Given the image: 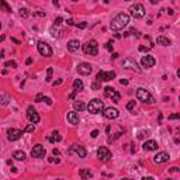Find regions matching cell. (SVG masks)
Returning <instances> with one entry per match:
<instances>
[{"mask_svg": "<svg viewBox=\"0 0 180 180\" xmlns=\"http://www.w3.org/2000/svg\"><path fill=\"white\" fill-rule=\"evenodd\" d=\"M128 23H129V16L125 14V13H120L111 20L110 28L113 31H118V30H123L125 25H128Z\"/></svg>", "mask_w": 180, "mask_h": 180, "instance_id": "1", "label": "cell"}, {"mask_svg": "<svg viewBox=\"0 0 180 180\" xmlns=\"http://www.w3.org/2000/svg\"><path fill=\"white\" fill-rule=\"evenodd\" d=\"M82 49H83V52L86 55H90V56H96L97 53H99V44L96 40H90V41H87L86 44L82 45Z\"/></svg>", "mask_w": 180, "mask_h": 180, "instance_id": "2", "label": "cell"}, {"mask_svg": "<svg viewBox=\"0 0 180 180\" xmlns=\"http://www.w3.org/2000/svg\"><path fill=\"white\" fill-rule=\"evenodd\" d=\"M86 108H87V111H89L90 114H100V113H103V110H104V103H103L101 100H99V99H93Z\"/></svg>", "mask_w": 180, "mask_h": 180, "instance_id": "3", "label": "cell"}, {"mask_svg": "<svg viewBox=\"0 0 180 180\" xmlns=\"http://www.w3.org/2000/svg\"><path fill=\"white\" fill-rule=\"evenodd\" d=\"M137 99L139 101H142V103H149V104H153V103H155L153 96L146 89H142V87L137 89Z\"/></svg>", "mask_w": 180, "mask_h": 180, "instance_id": "4", "label": "cell"}, {"mask_svg": "<svg viewBox=\"0 0 180 180\" xmlns=\"http://www.w3.org/2000/svg\"><path fill=\"white\" fill-rule=\"evenodd\" d=\"M129 16L131 17H134V18H142L144 16H145V7L141 4V3H135V4H132L129 9Z\"/></svg>", "mask_w": 180, "mask_h": 180, "instance_id": "5", "label": "cell"}, {"mask_svg": "<svg viewBox=\"0 0 180 180\" xmlns=\"http://www.w3.org/2000/svg\"><path fill=\"white\" fill-rule=\"evenodd\" d=\"M116 77V72L114 70H110V72H106V70H99L97 75H96V80L99 82H110Z\"/></svg>", "mask_w": 180, "mask_h": 180, "instance_id": "6", "label": "cell"}, {"mask_svg": "<svg viewBox=\"0 0 180 180\" xmlns=\"http://www.w3.org/2000/svg\"><path fill=\"white\" fill-rule=\"evenodd\" d=\"M37 49H38V52L41 53L42 56H47V58L52 56V48H51L47 42H44V41H38V44H37Z\"/></svg>", "mask_w": 180, "mask_h": 180, "instance_id": "7", "label": "cell"}, {"mask_svg": "<svg viewBox=\"0 0 180 180\" xmlns=\"http://www.w3.org/2000/svg\"><path fill=\"white\" fill-rule=\"evenodd\" d=\"M104 94H106L107 99H110V100H113L114 103H118L120 100H121V96H120V93L117 92L114 87H110V86H107V87H104Z\"/></svg>", "mask_w": 180, "mask_h": 180, "instance_id": "8", "label": "cell"}, {"mask_svg": "<svg viewBox=\"0 0 180 180\" xmlns=\"http://www.w3.org/2000/svg\"><path fill=\"white\" fill-rule=\"evenodd\" d=\"M97 158L100 159L101 162H108L111 159V152L110 149L106 148V146H100L97 149Z\"/></svg>", "mask_w": 180, "mask_h": 180, "instance_id": "9", "label": "cell"}, {"mask_svg": "<svg viewBox=\"0 0 180 180\" xmlns=\"http://www.w3.org/2000/svg\"><path fill=\"white\" fill-rule=\"evenodd\" d=\"M27 118L30 120V123H32V124H38L40 123V116H38V113L35 111V108L32 106H30L28 108H27Z\"/></svg>", "mask_w": 180, "mask_h": 180, "instance_id": "10", "label": "cell"}, {"mask_svg": "<svg viewBox=\"0 0 180 180\" xmlns=\"http://www.w3.org/2000/svg\"><path fill=\"white\" fill-rule=\"evenodd\" d=\"M123 66L125 68V69H131V70H135V72H141V68L138 66V64L135 62V59H132V58H127L124 62H123Z\"/></svg>", "mask_w": 180, "mask_h": 180, "instance_id": "11", "label": "cell"}, {"mask_svg": "<svg viewBox=\"0 0 180 180\" xmlns=\"http://www.w3.org/2000/svg\"><path fill=\"white\" fill-rule=\"evenodd\" d=\"M76 153L79 158H86V155H87V152H86V149L83 146H80V145H72L70 149L68 151V153L69 155H72V153Z\"/></svg>", "mask_w": 180, "mask_h": 180, "instance_id": "12", "label": "cell"}, {"mask_svg": "<svg viewBox=\"0 0 180 180\" xmlns=\"http://www.w3.org/2000/svg\"><path fill=\"white\" fill-rule=\"evenodd\" d=\"M155 64H156V59H155L152 55H145V56H142V59H141V65H142V68H145V69L152 68Z\"/></svg>", "mask_w": 180, "mask_h": 180, "instance_id": "13", "label": "cell"}, {"mask_svg": "<svg viewBox=\"0 0 180 180\" xmlns=\"http://www.w3.org/2000/svg\"><path fill=\"white\" fill-rule=\"evenodd\" d=\"M92 70H93V68H92V65L87 64V62H82V64L77 65V72L79 75H83V76H87V75L92 73Z\"/></svg>", "mask_w": 180, "mask_h": 180, "instance_id": "14", "label": "cell"}, {"mask_svg": "<svg viewBox=\"0 0 180 180\" xmlns=\"http://www.w3.org/2000/svg\"><path fill=\"white\" fill-rule=\"evenodd\" d=\"M24 134L21 129H16V128H10V129H7V139L9 141H17V139H20L21 135Z\"/></svg>", "mask_w": 180, "mask_h": 180, "instance_id": "15", "label": "cell"}, {"mask_svg": "<svg viewBox=\"0 0 180 180\" xmlns=\"http://www.w3.org/2000/svg\"><path fill=\"white\" fill-rule=\"evenodd\" d=\"M45 152H47V151H45V148H44L42 145H41V144H37L31 151V156L32 158H37V159L44 158V156H45Z\"/></svg>", "mask_w": 180, "mask_h": 180, "instance_id": "16", "label": "cell"}, {"mask_svg": "<svg viewBox=\"0 0 180 180\" xmlns=\"http://www.w3.org/2000/svg\"><path fill=\"white\" fill-rule=\"evenodd\" d=\"M103 116L106 117L107 120H114L120 116V111L117 108H113V107H108V108H104L103 110Z\"/></svg>", "mask_w": 180, "mask_h": 180, "instance_id": "17", "label": "cell"}, {"mask_svg": "<svg viewBox=\"0 0 180 180\" xmlns=\"http://www.w3.org/2000/svg\"><path fill=\"white\" fill-rule=\"evenodd\" d=\"M169 159H170V156L168 152H159V153H156V155L153 156V162L160 165V163H166Z\"/></svg>", "mask_w": 180, "mask_h": 180, "instance_id": "18", "label": "cell"}, {"mask_svg": "<svg viewBox=\"0 0 180 180\" xmlns=\"http://www.w3.org/2000/svg\"><path fill=\"white\" fill-rule=\"evenodd\" d=\"M66 120H68L69 124H72V125H77L79 121H80V117H79V114H77L76 111H69L68 116H66Z\"/></svg>", "mask_w": 180, "mask_h": 180, "instance_id": "19", "label": "cell"}, {"mask_svg": "<svg viewBox=\"0 0 180 180\" xmlns=\"http://www.w3.org/2000/svg\"><path fill=\"white\" fill-rule=\"evenodd\" d=\"M142 146H144L145 151H156V149H158V142L153 141V139H149L146 142H144Z\"/></svg>", "mask_w": 180, "mask_h": 180, "instance_id": "20", "label": "cell"}, {"mask_svg": "<svg viewBox=\"0 0 180 180\" xmlns=\"http://www.w3.org/2000/svg\"><path fill=\"white\" fill-rule=\"evenodd\" d=\"M79 48H80V42H79V40H70V41L68 42V49H69L70 52H76V51H79Z\"/></svg>", "mask_w": 180, "mask_h": 180, "instance_id": "21", "label": "cell"}, {"mask_svg": "<svg viewBox=\"0 0 180 180\" xmlns=\"http://www.w3.org/2000/svg\"><path fill=\"white\" fill-rule=\"evenodd\" d=\"M49 32H51V35H52L53 38H59L61 34H62V30L59 28V25H55V24H53L52 27H51V30H49Z\"/></svg>", "mask_w": 180, "mask_h": 180, "instance_id": "22", "label": "cell"}, {"mask_svg": "<svg viewBox=\"0 0 180 180\" xmlns=\"http://www.w3.org/2000/svg\"><path fill=\"white\" fill-rule=\"evenodd\" d=\"M156 42H158V45H163V47H169L170 44H172L169 38H166V37H163V35H160V37L156 38Z\"/></svg>", "mask_w": 180, "mask_h": 180, "instance_id": "23", "label": "cell"}, {"mask_svg": "<svg viewBox=\"0 0 180 180\" xmlns=\"http://www.w3.org/2000/svg\"><path fill=\"white\" fill-rule=\"evenodd\" d=\"M0 10L6 11V13H11V7L6 3V0H0Z\"/></svg>", "mask_w": 180, "mask_h": 180, "instance_id": "24", "label": "cell"}, {"mask_svg": "<svg viewBox=\"0 0 180 180\" xmlns=\"http://www.w3.org/2000/svg\"><path fill=\"white\" fill-rule=\"evenodd\" d=\"M73 108L76 110V111H83V110H86V104L83 103V101H75Z\"/></svg>", "mask_w": 180, "mask_h": 180, "instance_id": "25", "label": "cell"}, {"mask_svg": "<svg viewBox=\"0 0 180 180\" xmlns=\"http://www.w3.org/2000/svg\"><path fill=\"white\" fill-rule=\"evenodd\" d=\"M13 158L17 159V160H24V159H25V152H23V151H16V152L13 153Z\"/></svg>", "mask_w": 180, "mask_h": 180, "instance_id": "26", "label": "cell"}, {"mask_svg": "<svg viewBox=\"0 0 180 180\" xmlns=\"http://www.w3.org/2000/svg\"><path fill=\"white\" fill-rule=\"evenodd\" d=\"M93 175H92V172H90V169H82L80 170V177L82 179H90Z\"/></svg>", "mask_w": 180, "mask_h": 180, "instance_id": "27", "label": "cell"}, {"mask_svg": "<svg viewBox=\"0 0 180 180\" xmlns=\"http://www.w3.org/2000/svg\"><path fill=\"white\" fill-rule=\"evenodd\" d=\"M73 87H75V90H77V92L83 90V82H82L80 79H76L73 82Z\"/></svg>", "mask_w": 180, "mask_h": 180, "instance_id": "28", "label": "cell"}, {"mask_svg": "<svg viewBox=\"0 0 180 180\" xmlns=\"http://www.w3.org/2000/svg\"><path fill=\"white\" fill-rule=\"evenodd\" d=\"M48 139H49V142H56V141H61V139H62V137H61V135H59L56 131H53V132H52V137H49Z\"/></svg>", "mask_w": 180, "mask_h": 180, "instance_id": "29", "label": "cell"}, {"mask_svg": "<svg viewBox=\"0 0 180 180\" xmlns=\"http://www.w3.org/2000/svg\"><path fill=\"white\" fill-rule=\"evenodd\" d=\"M52 73H53V69L52 68H48V69H47V77H45V82H51V79H52Z\"/></svg>", "mask_w": 180, "mask_h": 180, "instance_id": "30", "label": "cell"}, {"mask_svg": "<svg viewBox=\"0 0 180 180\" xmlns=\"http://www.w3.org/2000/svg\"><path fill=\"white\" fill-rule=\"evenodd\" d=\"M34 131H35V125H34L32 123L30 124V125H27V127L23 129V132H34Z\"/></svg>", "mask_w": 180, "mask_h": 180, "instance_id": "31", "label": "cell"}, {"mask_svg": "<svg viewBox=\"0 0 180 180\" xmlns=\"http://www.w3.org/2000/svg\"><path fill=\"white\" fill-rule=\"evenodd\" d=\"M4 66H6V68H10V69H16V68H17V64H16L14 61H7V62L4 64Z\"/></svg>", "mask_w": 180, "mask_h": 180, "instance_id": "32", "label": "cell"}, {"mask_svg": "<svg viewBox=\"0 0 180 180\" xmlns=\"http://www.w3.org/2000/svg\"><path fill=\"white\" fill-rule=\"evenodd\" d=\"M113 47H114V41L110 40V41L106 44V49L107 51H110V52H113Z\"/></svg>", "mask_w": 180, "mask_h": 180, "instance_id": "33", "label": "cell"}, {"mask_svg": "<svg viewBox=\"0 0 180 180\" xmlns=\"http://www.w3.org/2000/svg\"><path fill=\"white\" fill-rule=\"evenodd\" d=\"M20 16H21L23 18H27V17L30 16V13H28L27 9H20Z\"/></svg>", "mask_w": 180, "mask_h": 180, "instance_id": "34", "label": "cell"}, {"mask_svg": "<svg viewBox=\"0 0 180 180\" xmlns=\"http://www.w3.org/2000/svg\"><path fill=\"white\" fill-rule=\"evenodd\" d=\"M44 99H45V96L41 94V93H38L37 97H35V101H37V103H41V101H44Z\"/></svg>", "mask_w": 180, "mask_h": 180, "instance_id": "35", "label": "cell"}, {"mask_svg": "<svg viewBox=\"0 0 180 180\" xmlns=\"http://www.w3.org/2000/svg\"><path fill=\"white\" fill-rule=\"evenodd\" d=\"M134 107H135V101H134V100H131V101L127 103V110H132Z\"/></svg>", "mask_w": 180, "mask_h": 180, "instance_id": "36", "label": "cell"}, {"mask_svg": "<svg viewBox=\"0 0 180 180\" xmlns=\"http://www.w3.org/2000/svg\"><path fill=\"white\" fill-rule=\"evenodd\" d=\"M138 49H139L141 52H148L149 49H151V47H144V45H141V47H139Z\"/></svg>", "mask_w": 180, "mask_h": 180, "instance_id": "37", "label": "cell"}, {"mask_svg": "<svg viewBox=\"0 0 180 180\" xmlns=\"http://www.w3.org/2000/svg\"><path fill=\"white\" fill-rule=\"evenodd\" d=\"M32 14H34V16H38V17H45V13H44V11H41V10L34 11Z\"/></svg>", "mask_w": 180, "mask_h": 180, "instance_id": "38", "label": "cell"}, {"mask_svg": "<svg viewBox=\"0 0 180 180\" xmlns=\"http://www.w3.org/2000/svg\"><path fill=\"white\" fill-rule=\"evenodd\" d=\"M62 21H64V18H62V17H56V18H55V25H61Z\"/></svg>", "mask_w": 180, "mask_h": 180, "instance_id": "39", "label": "cell"}, {"mask_svg": "<svg viewBox=\"0 0 180 180\" xmlns=\"http://www.w3.org/2000/svg\"><path fill=\"white\" fill-rule=\"evenodd\" d=\"M92 87H93L94 90H99V89H100V85H99V80H96V82H93V83H92Z\"/></svg>", "mask_w": 180, "mask_h": 180, "instance_id": "40", "label": "cell"}, {"mask_svg": "<svg viewBox=\"0 0 180 180\" xmlns=\"http://www.w3.org/2000/svg\"><path fill=\"white\" fill-rule=\"evenodd\" d=\"M76 27H77V28H82V30H83V28H86V27H87V23H80V24H77Z\"/></svg>", "mask_w": 180, "mask_h": 180, "instance_id": "41", "label": "cell"}, {"mask_svg": "<svg viewBox=\"0 0 180 180\" xmlns=\"http://www.w3.org/2000/svg\"><path fill=\"white\" fill-rule=\"evenodd\" d=\"M145 135H148V132H145V131H142V132H139V135H138V138H139V139H142V138L145 137Z\"/></svg>", "mask_w": 180, "mask_h": 180, "instance_id": "42", "label": "cell"}, {"mask_svg": "<svg viewBox=\"0 0 180 180\" xmlns=\"http://www.w3.org/2000/svg\"><path fill=\"white\" fill-rule=\"evenodd\" d=\"M90 135H92V138H97V137H99V131H97V129H94V131H93Z\"/></svg>", "mask_w": 180, "mask_h": 180, "instance_id": "43", "label": "cell"}, {"mask_svg": "<svg viewBox=\"0 0 180 180\" xmlns=\"http://www.w3.org/2000/svg\"><path fill=\"white\" fill-rule=\"evenodd\" d=\"M44 101H47V104H48V106H51V104H52V100H51L49 97H45V99H44Z\"/></svg>", "mask_w": 180, "mask_h": 180, "instance_id": "44", "label": "cell"}, {"mask_svg": "<svg viewBox=\"0 0 180 180\" xmlns=\"http://www.w3.org/2000/svg\"><path fill=\"white\" fill-rule=\"evenodd\" d=\"M51 163H59V159H55V158H49L48 159Z\"/></svg>", "mask_w": 180, "mask_h": 180, "instance_id": "45", "label": "cell"}, {"mask_svg": "<svg viewBox=\"0 0 180 180\" xmlns=\"http://www.w3.org/2000/svg\"><path fill=\"white\" fill-rule=\"evenodd\" d=\"M179 118V114H172V116H169V120H177Z\"/></svg>", "mask_w": 180, "mask_h": 180, "instance_id": "46", "label": "cell"}, {"mask_svg": "<svg viewBox=\"0 0 180 180\" xmlns=\"http://www.w3.org/2000/svg\"><path fill=\"white\" fill-rule=\"evenodd\" d=\"M11 41H13L14 44H17V45H20V44H21V41H18V40H17V38H14V37L11 38Z\"/></svg>", "mask_w": 180, "mask_h": 180, "instance_id": "47", "label": "cell"}, {"mask_svg": "<svg viewBox=\"0 0 180 180\" xmlns=\"http://www.w3.org/2000/svg\"><path fill=\"white\" fill-rule=\"evenodd\" d=\"M66 24H68V25H75V23H73V20H72V18H69V20L66 21Z\"/></svg>", "mask_w": 180, "mask_h": 180, "instance_id": "48", "label": "cell"}, {"mask_svg": "<svg viewBox=\"0 0 180 180\" xmlns=\"http://www.w3.org/2000/svg\"><path fill=\"white\" fill-rule=\"evenodd\" d=\"M52 153H53V155H56V156H58V155H59L61 152H59V149H56V148H55V149L52 151Z\"/></svg>", "mask_w": 180, "mask_h": 180, "instance_id": "49", "label": "cell"}, {"mask_svg": "<svg viewBox=\"0 0 180 180\" xmlns=\"http://www.w3.org/2000/svg\"><path fill=\"white\" fill-rule=\"evenodd\" d=\"M62 83V79H59V80H56V82H53V86H59Z\"/></svg>", "mask_w": 180, "mask_h": 180, "instance_id": "50", "label": "cell"}, {"mask_svg": "<svg viewBox=\"0 0 180 180\" xmlns=\"http://www.w3.org/2000/svg\"><path fill=\"white\" fill-rule=\"evenodd\" d=\"M120 83H121V85H128V80H125V79H121V80H120Z\"/></svg>", "mask_w": 180, "mask_h": 180, "instance_id": "51", "label": "cell"}, {"mask_svg": "<svg viewBox=\"0 0 180 180\" xmlns=\"http://www.w3.org/2000/svg\"><path fill=\"white\" fill-rule=\"evenodd\" d=\"M25 64H27V65H31V64H32V58H28V59H27V62H25Z\"/></svg>", "mask_w": 180, "mask_h": 180, "instance_id": "52", "label": "cell"}, {"mask_svg": "<svg viewBox=\"0 0 180 180\" xmlns=\"http://www.w3.org/2000/svg\"><path fill=\"white\" fill-rule=\"evenodd\" d=\"M52 3L55 4V6H56V7L59 6V0H52Z\"/></svg>", "mask_w": 180, "mask_h": 180, "instance_id": "53", "label": "cell"}, {"mask_svg": "<svg viewBox=\"0 0 180 180\" xmlns=\"http://www.w3.org/2000/svg\"><path fill=\"white\" fill-rule=\"evenodd\" d=\"M117 58H118V53L114 52V53H113V59H117Z\"/></svg>", "mask_w": 180, "mask_h": 180, "instance_id": "54", "label": "cell"}, {"mask_svg": "<svg viewBox=\"0 0 180 180\" xmlns=\"http://www.w3.org/2000/svg\"><path fill=\"white\" fill-rule=\"evenodd\" d=\"M3 55H4V52H3V49H0V59H3Z\"/></svg>", "mask_w": 180, "mask_h": 180, "instance_id": "55", "label": "cell"}, {"mask_svg": "<svg viewBox=\"0 0 180 180\" xmlns=\"http://www.w3.org/2000/svg\"><path fill=\"white\" fill-rule=\"evenodd\" d=\"M170 170H172V172H179V168H172Z\"/></svg>", "mask_w": 180, "mask_h": 180, "instance_id": "56", "label": "cell"}, {"mask_svg": "<svg viewBox=\"0 0 180 180\" xmlns=\"http://www.w3.org/2000/svg\"><path fill=\"white\" fill-rule=\"evenodd\" d=\"M101 1H103V3H104V4H108V3H110V1H111V0H101Z\"/></svg>", "mask_w": 180, "mask_h": 180, "instance_id": "57", "label": "cell"}, {"mask_svg": "<svg viewBox=\"0 0 180 180\" xmlns=\"http://www.w3.org/2000/svg\"><path fill=\"white\" fill-rule=\"evenodd\" d=\"M0 28H1V23H0Z\"/></svg>", "mask_w": 180, "mask_h": 180, "instance_id": "58", "label": "cell"}, {"mask_svg": "<svg viewBox=\"0 0 180 180\" xmlns=\"http://www.w3.org/2000/svg\"><path fill=\"white\" fill-rule=\"evenodd\" d=\"M72 1H77V0H72Z\"/></svg>", "mask_w": 180, "mask_h": 180, "instance_id": "59", "label": "cell"}, {"mask_svg": "<svg viewBox=\"0 0 180 180\" xmlns=\"http://www.w3.org/2000/svg\"><path fill=\"white\" fill-rule=\"evenodd\" d=\"M125 1H128V0H125Z\"/></svg>", "mask_w": 180, "mask_h": 180, "instance_id": "60", "label": "cell"}]
</instances>
